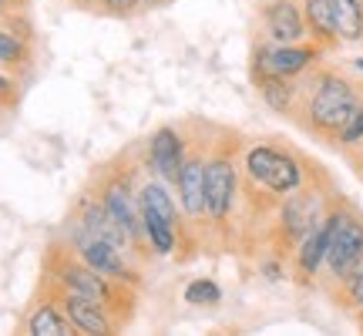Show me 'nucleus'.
Instances as JSON below:
<instances>
[{
    "label": "nucleus",
    "mask_w": 363,
    "mask_h": 336,
    "mask_svg": "<svg viewBox=\"0 0 363 336\" xmlns=\"http://www.w3.org/2000/svg\"><path fill=\"white\" fill-rule=\"evenodd\" d=\"M242 148L246 135L216 128L206 158V246L202 252H239V206H242Z\"/></svg>",
    "instance_id": "nucleus-1"
},
{
    "label": "nucleus",
    "mask_w": 363,
    "mask_h": 336,
    "mask_svg": "<svg viewBox=\"0 0 363 336\" xmlns=\"http://www.w3.org/2000/svg\"><path fill=\"white\" fill-rule=\"evenodd\" d=\"M363 101V81H353L340 67H313L310 74L299 78L296 108L293 121L306 131L310 138L333 145L337 135L347 128L357 104Z\"/></svg>",
    "instance_id": "nucleus-2"
},
{
    "label": "nucleus",
    "mask_w": 363,
    "mask_h": 336,
    "mask_svg": "<svg viewBox=\"0 0 363 336\" xmlns=\"http://www.w3.org/2000/svg\"><path fill=\"white\" fill-rule=\"evenodd\" d=\"M142 175H145L142 145L135 142L94 168L84 189H88L91 195H98L101 206L108 208V212L115 215L118 225L125 229V235H128L131 246H135L138 266H152L158 256L152 252V242H148L142 215H138V179H142Z\"/></svg>",
    "instance_id": "nucleus-3"
},
{
    "label": "nucleus",
    "mask_w": 363,
    "mask_h": 336,
    "mask_svg": "<svg viewBox=\"0 0 363 336\" xmlns=\"http://www.w3.org/2000/svg\"><path fill=\"white\" fill-rule=\"evenodd\" d=\"M44 276H51L57 286H65L71 293H78L84 299H94L98 306L115 316V323L121 330H128L138 316V293L135 286H125L118 279H108L98 269H91L84 259L74 256V249L67 246L61 235H54L48 249H44Z\"/></svg>",
    "instance_id": "nucleus-4"
},
{
    "label": "nucleus",
    "mask_w": 363,
    "mask_h": 336,
    "mask_svg": "<svg viewBox=\"0 0 363 336\" xmlns=\"http://www.w3.org/2000/svg\"><path fill=\"white\" fill-rule=\"evenodd\" d=\"M320 172L323 165H316L313 158L299 155L296 148L276 142V138L246 142L242 148V185L272 202H283V195L303 189Z\"/></svg>",
    "instance_id": "nucleus-5"
},
{
    "label": "nucleus",
    "mask_w": 363,
    "mask_h": 336,
    "mask_svg": "<svg viewBox=\"0 0 363 336\" xmlns=\"http://www.w3.org/2000/svg\"><path fill=\"white\" fill-rule=\"evenodd\" d=\"M333 195H337V189H333L330 175H326V168L320 175H313L303 189L283 195V202L276 206V215H272V222H269L266 252H276V256H283V259L293 256V249H296L299 242L306 239V233L326 215Z\"/></svg>",
    "instance_id": "nucleus-6"
},
{
    "label": "nucleus",
    "mask_w": 363,
    "mask_h": 336,
    "mask_svg": "<svg viewBox=\"0 0 363 336\" xmlns=\"http://www.w3.org/2000/svg\"><path fill=\"white\" fill-rule=\"evenodd\" d=\"M363 262V212L353 206L347 195L333 198V233H330V249L323 259V272H320V289L333 299L350 283V276Z\"/></svg>",
    "instance_id": "nucleus-7"
},
{
    "label": "nucleus",
    "mask_w": 363,
    "mask_h": 336,
    "mask_svg": "<svg viewBox=\"0 0 363 336\" xmlns=\"http://www.w3.org/2000/svg\"><path fill=\"white\" fill-rule=\"evenodd\" d=\"M57 235L74 249V256L84 259L91 269H98L101 276L118 279V283H125V286H135V289H142L145 286V269L138 266V262H131L118 246L104 242V239H98V235H91L88 229L78 225L74 219H65V229H61Z\"/></svg>",
    "instance_id": "nucleus-8"
},
{
    "label": "nucleus",
    "mask_w": 363,
    "mask_h": 336,
    "mask_svg": "<svg viewBox=\"0 0 363 336\" xmlns=\"http://www.w3.org/2000/svg\"><path fill=\"white\" fill-rule=\"evenodd\" d=\"M323 47L313 40H296V44H272L259 38L252 44V57H249V78H262V74H279V78L299 81L310 74L313 67L323 61Z\"/></svg>",
    "instance_id": "nucleus-9"
},
{
    "label": "nucleus",
    "mask_w": 363,
    "mask_h": 336,
    "mask_svg": "<svg viewBox=\"0 0 363 336\" xmlns=\"http://www.w3.org/2000/svg\"><path fill=\"white\" fill-rule=\"evenodd\" d=\"M38 286L54 299V303H57V306H61V313H65L67 320H71V326H74V333H81V336H115V333H121V326L115 323V316L104 310V306H98L94 299H84V296H78V293L65 289V286H57L51 276H44V272H40Z\"/></svg>",
    "instance_id": "nucleus-10"
},
{
    "label": "nucleus",
    "mask_w": 363,
    "mask_h": 336,
    "mask_svg": "<svg viewBox=\"0 0 363 336\" xmlns=\"http://www.w3.org/2000/svg\"><path fill=\"white\" fill-rule=\"evenodd\" d=\"M142 145V165L148 175H158L162 181L175 185L179 179L182 158H185V148H189V128L185 121L182 125H158Z\"/></svg>",
    "instance_id": "nucleus-11"
},
{
    "label": "nucleus",
    "mask_w": 363,
    "mask_h": 336,
    "mask_svg": "<svg viewBox=\"0 0 363 336\" xmlns=\"http://www.w3.org/2000/svg\"><path fill=\"white\" fill-rule=\"evenodd\" d=\"M337 198V195H333ZM330 233H333V202L326 208V215L316 225H313L306 239L293 249V256L286 259V266H289V279L299 286H313L320 283V272H323V259H326V249H330Z\"/></svg>",
    "instance_id": "nucleus-12"
},
{
    "label": "nucleus",
    "mask_w": 363,
    "mask_h": 336,
    "mask_svg": "<svg viewBox=\"0 0 363 336\" xmlns=\"http://www.w3.org/2000/svg\"><path fill=\"white\" fill-rule=\"evenodd\" d=\"M67 219H74L78 225H84L91 235H98V239H104V242L118 246L125 256L131 259V262H138V259H135V246H131V239L125 235V229H121V225L115 222V215L101 206V198H98V195H91L88 189L74 198V206H71V212H67Z\"/></svg>",
    "instance_id": "nucleus-13"
},
{
    "label": "nucleus",
    "mask_w": 363,
    "mask_h": 336,
    "mask_svg": "<svg viewBox=\"0 0 363 336\" xmlns=\"http://www.w3.org/2000/svg\"><path fill=\"white\" fill-rule=\"evenodd\" d=\"M259 24H262V38L272 40V44L310 40L299 0H266L259 7Z\"/></svg>",
    "instance_id": "nucleus-14"
},
{
    "label": "nucleus",
    "mask_w": 363,
    "mask_h": 336,
    "mask_svg": "<svg viewBox=\"0 0 363 336\" xmlns=\"http://www.w3.org/2000/svg\"><path fill=\"white\" fill-rule=\"evenodd\" d=\"M21 333H27V336H71L74 326H71V320L61 313V306L38 286V293H34V299H30V306H27V313H24V320H21Z\"/></svg>",
    "instance_id": "nucleus-15"
},
{
    "label": "nucleus",
    "mask_w": 363,
    "mask_h": 336,
    "mask_svg": "<svg viewBox=\"0 0 363 336\" xmlns=\"http://www.w3.org/2000/svg\"><path fill=\"white\" fill-rule=\"evenodd\" d=\"M0 71L24 78L34 71V34H21L0 24Z\"/></svg>",
    "instance_id": "nucleus-16"
},
{
    "label": "nucleus",
    "mask_w": 363,
    "mask_h": 336,
    "mask_svg": "<svg viewBox=\"0 0 363 336\" xmlns=\"http://www.w3.org/2000/svg\"><path fill=\"white\" fill-rule=\"evenodd\" d=\"M299 7H303V21H306L313 44H320L323 51H337L340 34L337 17H333V0H299Z\"/></svg>",
    "instance_id": "nucleus-17"
},
{
    "label": "nucleus",
    "mask_w": 363,
    "mask_h": 336,
    "mask_svg": "<svg viewBox=\"0 0 363 336\" xmlns=\"http://www.w3.org/2000/svg\"><path fill=\"white\" fill-rule=\"evenodd\" d=\"M256 91H259L262 104L276 111L283 118H293V108H296V94H299V81L293 78H279V74H262V78H252Z\"/></svg>",
    "instance_id": "nucleus-18"
},
{
    "label": "nucleus",
    "mask_w": 363,
    "mask_h": 336,
    "mask_svg": "<svg viewBox=\"0 0 363 336\" xmlns=\"http://www.w3.org/2000/svg\"><path fill=\"white\" fill-rule=\"evenodd\" d=\"M333 17H337V34L347 44L363 40V0H333Z\"/></svg>",
    "instance_id": "nucleus-19"
},
{
    "label": "nucleus",
    "mask_w": 363,
    "mask_h": 336,
    "mask_svg": "<svg viewBox=\"0 0 363 336\" xmlns=\"http://www.w3.org/2000/svg\"><path fill=\"white\" fill-rule=\"evenodd\" d=\"M182 299H185L189 306H219V303H222V289H219V283H216V279L199 276V279H189V283H185Z\"/></svg>",
    "instance_id": "nucleus-20"
},
{
    "label": "nucleus",
    "mask_w": 363,
    "mask_h": 336,
    "mask_svg": "<svg viewBox=\"0 0 363 336\" xmlns=\"http://www.w3.org/2000/svg\"><path fill=\"white\" fill-rule=\"evenodd\" d=\"M333 303H337L343 313H350L357 323L363 320V262L357 266V272L350 276V283H347L337 296H333Z\"/></svg>",
    "instance_id": "nucleus-21"
},
{
    "label": "nucleus",
    "mask_w": 363,
    "mask_h": 336,
    "mask_svg": "<svg viewBox=\"0 0 363 336\" xmlns=\"http://www.w3.org/2000/svg\"><path fill=\"white\" fill-rule=\"evenodd\" d=\"M333 148H340L343 155H347V152H353V148H363V101L357 104V111H353V118L347 121V128L337 135Z\"/></svg>",
    "instance_id": "nucleus-22"
},
{
    "label": "nucleus",
    "mask_w": 363,
    "mask_h": 336,
    "mask_svg": "<svg viewBox=\"0 0 363 336\" xmlns=\"http://www.w3.org/2000/svg\"><path fill=\"white\" fill-rule=\"evenodd\" d=\"M142 0H98L94 4V13L101 17H118V21H128L135 13H142Z\"/></svg>",
    "instance_id": "nucleus-23"
},
{
    "label": "nucleus",
    "mask_w": 363,
    "mask_h": 336,
    "mask_svg": "<svg viewBox=\"0 0 363 336\" xmlns=\"http://www.w3.org/2000/svg\"><path fill=\"white\" fill-rule=\"evenodd\" d=\"M21 78H13V74H7V71H0V111H7L11 115L13 108L21 104Z\"/></svg>",
    "instance_id": "nucleus-24"
},
{
    "label": "nucleus",
    "mask_w": 363,
    "mask_h": 336,
    "mask_svg": "<svg viewBox=\"0 0 363 336\" xmlns=\"http://www.w3.org/2000/svg\"><path fill=\"white\" fill-rule=\"evenodd\" d=\"M0 24L13 27V30H21V34H34V27L27 21V11H11V7H4V4H0Z\"/></svg>",
    "instance_id": "nucleus-25"
},
{
    "label": "nucleus",
    "mask_w": 363,
    "mask_h": 336,
    "mask_svg": "<svg viewBox=\"0 0 363 336\" xmlns=\"http://www.w3.org/2000/svg\"><path fill=\"white\" fill-rule=\"evenodd\" d=\"M347 162L353 165V172H357V179L363 181V148H353V152H347Z\"/></svg>",
    "instance_id": "nucleus-26"
},
{
    "label": "nucleus",
    "mask_w": 363,
    "mask_h": 336,
    "mask_svg": "<svg viewBox=\"0 0 363 336\" xmlns=\"http://www.w3.org/2000/svg\"><path fill=\"white\" fill-rule=\"evenodd\" d=\"M172 0H142V7L145 11H158V7H169Z\"/></svg>",
    "instance_id": "nucleus-27"
},
{
    "label": "nucleus",
    "mask_w": 363,
    "mask_h": 336,
    "mask_svg": "<svg viewBox=\"0 0 363 336\" xmlns=\"http://www.w3.org/2000/svg\"><path fill=\"white\" fill-rule=\"evenodd\" d=\"M0 4H4V7H11V11H27V4H30V0H0Z\"/></svg>",
    "instance_id": "nucleus-28"
},
{
    "label": "nucleus",
    "mask_w": 363,
    "mask_h": 336,
    "mask_svg": "<svg viewBox=\"0 0 363 336\" xmlns=\"http://www.w3.org/2000/svg\"><path fill=\"white\" fill-rule=\"evenodd\" d=\"M67 4H74L78 11H91V13H94V4H98V0H67Z\"/></svg>",
    "instance_id": "nucleus-29"
},
{
    "label": "nucleus",
    "mask_w": 363,
    "mask_h": 336,
    "mask_svg": "<svg viewBox=\"0 0 363 336\" xmlns=\"http://www.w3.org/2000/svg\"><path fill=\"white\" fill-rule=\"evenodd\" d=\"M353 67H357V71L363 74V57H353Z\"/></svg>",
    "instance_id": "nucleus-30"
},
{
    "label": "nucleus",
    "mask_w": 363,
    "mask_h": 336,
    "mask_svg": "<svg viewBox=\"0 0 363 336\" xmlns=\"http://www.w3.org/2000/svg\"><path fill=\"white\" fill-rule=\"evenodd\" d=\"M357 326H360V330H363V320H360V323H357Z\"/></svg>",
    "instance_id": "nucleus-31"
},
{
    "label": "nucleus",
    "mask_w": 363,
    "mask_h": 336,
    "mask_svg": "<svg viewBox=\"0 0 363 336\" xmlns=\"http://www.w3.org/2000/svg\"><path fill=\"white\" fill-rule=\"evenodd\" d=\"M0 115H7V111H0Z\"/></svg>",
    "instance_id": "nucleus-32"
}]
</instances>
